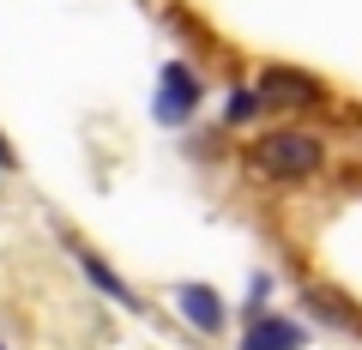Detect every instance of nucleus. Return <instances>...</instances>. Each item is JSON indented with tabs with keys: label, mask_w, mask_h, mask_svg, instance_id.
Segmentation results:
<instances>
[{
	"label": "nucleus",
	"mask_w": 362,
	"mask_h": 350,
	"mask_svg": "<svg viewBox=\"0 0 362 350\" xmlns=\"http://www.w3.org/2000/svg\"><path fill=\"white\" fill-rule=\"evenodd\" d=\"M73 259H78V272H85V278H90V284L103 290V296H109V302H121V308H127V314H139V296H133V290H127V284H121V278H115V272H109V266H103V259H97V254H90V247H78V242H73Z\"/></svg>",
	"instance_id": "obj_6"
},
{
	"label": "nucleus",
	"mask_w": 362,
	"mask_h": 350,
	"mask_svg": "<svg viewBox=\"0 0 362 350\" xmlns=\"http://www.w3.org/2000/svg\"><path fill=\"white\" fill-rule=\"evenodd\" d=\"M259 97L266 103H284V109H314L320 103V78L296 73V66H266L259 73Z\"/></svg>",
	"instance_id": "obj_2"
},
{
	"label": "nucleus",
	"mask_w": 362,
	"mask_h": 350,
	"mask_svg": "<svg viewBox=\"0 0 362 350\" xmlns=\"http://www.w3.org/2000/svg\"><path fill=\"white\" fill-rule=\"evenodd\" d=\"M175 308L187 314L194 332H223V296L211 284H175Z\"/></svg>",
	"instance_id": "obj_4"
},
{
	"label": "nucleus",
	"mask_w": 362,
	"mask_h": 350,
	"mask_svg": "<svg viewBox=\"0 0 362 350\" xmlns=\"http://www.w3.org/2000/svg\"><path fill=\"white\" fill-rule=\"evenodd\" d=\"M302 326H290V320H278V314H254V326H247V338H242V350H302Z\"/></svg>",
	"instance_id": "obj_5"
},
{
	"label": "nucleus",
	"mask_w": 362,
	"mask_h": 350,
	"mask_svg": "<svg viewBox=\"0 0 362 350\" xmlns=\"http://www.w3.org/2000/svg\"><path fill=\"white\" fill-rule=\"evenodd\" d=\"M194 103H199L194 66L169 61V66H163V85H157V121H187V115H194Z\"/></svg>",
	"instance_id": "obj_3"
},
{
	"label": "nucleus",
	"mask_w": 362,
	"mask_h": 350,
	"mask_svg": "<svg viewBox=\"0 0 362 350\" xmlns=\"http://www.w3.org/2000/svg\"><path fill=\"white\" fill-rule=\"evenodd\" d=\"M6 163H13V151H6V139H0V169H6Z\"/></svg>",
	"instance_id": "obj_9"
},
{
	"label": "nucleus",
	"mask_w": 362,
	"mask_h": 350,
	"mask_svg": "<svg viewBox=\"0 0 362 350\" xmlns=\"http://www.w3.org/2000/svg\"><path fill=\"white\" fill-rule=\"evenodd\" d=\"M247 115H254V91H235L230 97V121H247Z\"/></svg>",
	"instance_id": "obj_8"
},
{
	"label": "nucleus",
	"mask_w": 362,
	"mask_h": 350,
	"mask_svg": "<svg viewBox=\"0 0 362 350\" xmlns=\"http://www.w3.org/2000/svg\"><path fill=\"white\" fill-rule=\"evenodd\" d=\"M308 308H314V314H326V326H362V320H356V308H350L344 296H332V290H308Z\"/></svg>",
	"instance_id": "obj_7"
},
{
	"label": "nucleus",
	"mask_w": 362,
	"mask_h": 350,
	"mask_svg": "<svg viewBox=\"0 0 362 350\" xmlns=\"http://www.w3.org/2000/svg\"><path fill=\"white\" fill-rule=\"evenodd\" d=\"M0 350H6V344H0Z\"/></svg>",
	"instance_id": "obj_10"
},
{
	"label": "nucleus",
	"mask_w": 362,
	"mask_h": 350,
	"mask_svg": "<svg viewBox=\"0 0 362 350\" xmlns=\"http://www.w3.org/2000/svg\"><path fill=\"white\" fill-rule=\"evenodd\" d=\"M247 163H254L259 175H272V182H308V175H320L326 151L308 133H266V139L247 151Z\"/></svg>",
	"instance_id": "obj_1"
}]
</instances>
